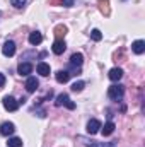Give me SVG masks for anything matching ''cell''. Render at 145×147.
<instances>
[{"mask_svg":"<svg viewBox=\"0 0 145 147\" xmlns=\"http://www.w3.org/2000/svg\"><path fill=\"white\" fill-rule=\"evenodd\" d=\"M9 147H22V139H19V137H12V139H9Z\"/></svg>","mask_w":145,"mask_h":147,"instance_id":"20","label":"cell"},{"mask_svg":"<svg viewBox=\"0 0 145 147\" xmlns=\"http://www.w3.org/2000/svg\"><path fill=\"white\" fill-rule=\"evenodd\" d=\"M55 77H56V82L65 84V82H68V79H70V72H68V70H58V72L55 74Z\"/></svg>","mask_w":145,"mask_h":147,"instance_id":"13","label":"cell"},{"mask_svg":"<svg viewBox=\"0 0 145 147\" xmlns=\"http://www.w3.org/2000/svg\"><path fill=\"white\" fill-rule=\"evenodd\" d=\"M82 62H84V55L82 53H73L72 57H70V60H68L70 67H80Z\"/></svg>","mask_w":145,"mask_h":147,"instance_id":"11","label":"cell"},{"mask_svg":"<svg viewBox=\"0 0 145 147\" xmlns=\"http://www.w3.org/2000/svg\"><path fill=\"white\" fill-rule=\"evenodd\" d=\"M3 108L7 111H15L19 108V101L15 98H12V96H5L3 98Z\"/></svg>","mask_w":145,"mask_h":147,"instance_id":"4","label":"cell"},{"mask_svg":"<svg viewBox=\"0 0 145 147\" xmlns=\"http://www.w3.org/2000/svg\"><path fill=\"white\" fill-rule=\"evenodd\" d=\"M3 86H5V75L0 74V87H3Z\"/></svg>","mask_w":145,"mask_h":147,"instance_id":"25","label":"cell"},{"mask_svg":"<svg viewBox=\"0 0 145 147\" xmlns=\"http://www.w3.org/2000/svg\"><path fill=\"white\" fill-rule=\"evenodd\" d=\"M108 77L113 80V82H116V80H119V79L123 77V70H121V69H118V67H114V69H111V70H109Z\"/></svg>","mask_w":145,"mask_h":147,"instance_id":"15","label":"cell"},{"mask_svg":"<svg viewBox=\"0 0 145 147\" xmlns=\"http://www.w3.org/2000/svg\"><path fill=\"white\" fill-rule=\"evenodd\" d=\"M101 128H103V135H104V137H108V135H111V134L114 132L116 125H114L113 121H108V123H106L104 127H101Z\"/></svg>","mask_w":145,"mask_h":147,"instance_id":"17","label":"cell"},{"mask_svg":"<svg viewBox=\"0 0 145 147\" xmlns=\"http://www.w3.org/2000/svg\"><path fill=\"white\" fill-rule=\"evenodd\" d=\"M79 142H82L85 147H116L118 146V140H111V142H97V140H91L84 135H79L77 137Z\"/></svg>","mask_w":145,"mask_h":147,"instance_id":"1","label":"cell"},{"mask_svg":"<svg viewBox=\"0 0 145 147\" xmlns=\"http://www.w3.org/2000/svg\"><path fill=\"white\" fill-rule=\"evenodd\" d=\"M99 10H101L104 16H109L111 10H109V2L108 0H101V2H99Z\"/></svg>","mask_w":145,"mask_h":147,"instance_id":"19","label":"cell"},{"mask_svg":"<svg viewBox=\"0 0 145 147\" xmlns=\"http://www.w3.org/2000/svg\"><path fill=\"white\" fill-rule=\"evenodd\" d=\"M55 105H56V106H67L68 110H75V103L70 101L68 94H58V96H56Z\"/></svg>","mask_w":145,"mask_h":147,"instance_id":"3","label":"cell"},{"mask_svg":"<svg viewBox=\"0 0 145 147\" xmlns=\"http://www.w3.org/2000/svg\"><path fill=\"white\" fill-rule=\"evenodd\" d=\"M132 50H133V53L142 55V53L145 51V41H144V39H137V41L132 45Z\"/></svg>","mask_w":145,"mask_h":147,"instance_id":"12","label":"cell"},{"mask_svg":"<svg viewBox=\"0 0 145 147\" xmlns=\"http://www.w3.org/2000/svg\"><path fill=\"white\" fill-rule=\"evenodd\" d=\"M91 38H92L94 41H101V39H103V34H101L99 29H92V31H91Z\"/></svg>","mask_w":145,"mask_h":147,"instance_id":"22","label":"cell"},{"mask_svg":"<svg viewBox=\"0 0 145 147\" xmlns=\"http://www.w3.org/2000/svg\"><path fill=\"white\" fill-rule=\"evenodd\" d=\"M14 132H15V125H14L12 121H3V123L0 125V135L9 137V135H12Z\"/></svg>","mask_w":145,"mask_h":147,"instance_id":"5","label":"cell"},{"mask_svg":"<svg viewBox=\"0 0 145 147\" xmlns=\"http://www.w3.org/2000/svg\"><path fill=\"white\" fill-rule=\"evenodd\" d=\"M103 125H101V121L99 120H91L89 123H87V132L91 134V135H94V134H97L99 132V128H101Z\"/></svg>","mask_w":145,"mask_h":147,"instance_id":"9","label":"cell"},{"mask_svg":"<svg viewBox=\"0 0 145 147\" xmlns=\"http://www.w3.org/2000/svg\"><path fill=\"white\" fill-rule=\"evenodd\" d=\"M84 86H85V82H82V80H79V82H73L72 91H73V92H80V91L84 89Z\"/></svg>","mask_w":145,"mask_h":147,"instance_id":"21","label":"cell"},{"mask_svg":"<svg viewBox=\"0 0 145 147\" xmlns=\"http://www.w3.org/2000/svg\"><path fill=\"white\" fill-rule=\"evenodd\" d=\"M73 3H75V0H62V5H65V7H73Z\"/></svg>","mask_w":145,"mask_h":147,"instance_id":"24","label":"cell"},{"mask_svg":"<svg viewBox=\"0 0 145 147\" xmlns=\"http://www.w3.org/2000/svg\"><path fill=\"white\" fill-rule=\"evenodd\" d=\"M17 72H19V75H29L33 72V65L28 63V62H21L19 67H17Z\"/></svg>","mask_w":145,"mask_h":147,"instance_id":"10","label":"cell"},{"mask_svg":"<svg viewBox=\"0 0 145 147\" xmlns=\"http://www.w3.org/2000/svg\"><path fill=\"white\" fill-rule=\"evenodd\" d=\"M51 50H53V53H55V55H62V53L67 50V45H65V41H63V39H55V43H53Z\"/></svg>","mask_w":145,"mask_h":147,"instance_id":"7","label":"cell"},{"mask_svg":"<svg viewBox=\"0 0 145 147\" xmlns=\"http://www.w3.org/2000/svg\"><path fill=\"white\" fill-rule=\"evenodd\" d=\"M10 3L15 7V9H22L26 5V0H10Z\"/></svg>","mask_w":145,"mask_h":147,"instance_id":"23","label":"cell"},{"mask_svg":"<svg viewBox=\"0 0 145 147\" xmlns=\"http://www.w3.org/2000/svg\"><path fill=\"white\" fill-rule=\"evenodd\" d=\"M65 34H67V26L60 24V26H56V28H55V36H56V39H63Z\"/></svg>","mask_w":145,"mask_h":147,"instance_id":"18","label":"cell"},{"mask_svg":"<svg viewBox=\"0 0 145 147\" xmlns=\"http://www.w3.org/2000/svg\"><path fill=\"white\" fill-rule=\"evenodd\" d=\"M38 87H39V80H38L36 77H29L26 80V91L28 92H36Z\"/></svg>","mask_w":145,"mask_h":147,"instance_id":"8","label":"cell"},{"mask_svg":"<svg viewBox=\"0 0 145 147\" xmlns=\"http://www.w3.org/2000/svg\"><path fill=\"white\" fill-rule=\"evenodd\" d=\"M108 96H109V99H113V101H121L123 96H125V86H121V84L111 86L108 89Z\"/></svg>","mask_w":145,"mask_h":147,"instance_id":"2","label":"cell"},{"mask_svg":"<svg viewBox=\"0 0 145 147\" xmlns=\"http://www.w3.org/2000/svg\"><path fill=\"white\" fill-rule=\"evenodd\" d=\"M2 53L5 55V57H14L15 55V43L14 41H5L3 43V46H2Z\"/></svg>","mask_w":145,"mask_h":147,"instance_id":"6","label":"cell"},{"mask_svg":"<svg viewBox=\"0 0 145 147\" xmlns=\"http://www.w3.org/2000/svg\"><path fill=\"white\" fill-rule=\"evenodd\" d=\"M43 41V36H41V33H38V31H34V33H31L29 34V43L33 45V46H36V45H39Z\"/></svg>","mask_w":145,"mask_h":147,"instance_id":"16","label":"cell"},{"mask_svg":"<svg viewBox=\"0 0 145 147\" xmlns=\"http://www.w3.org/2000/svg\"><path fill=\"white\" fill-rule=\"evenodd\" d=\"M36 70H38V74H39V75H43V77H48L50 72H51L50 65H48V63H44V62H39V63H38Z\"/></svg>","mask_w":145,"mask_h":147,"instance_id":"14","label":"cell"}]
</instances>
